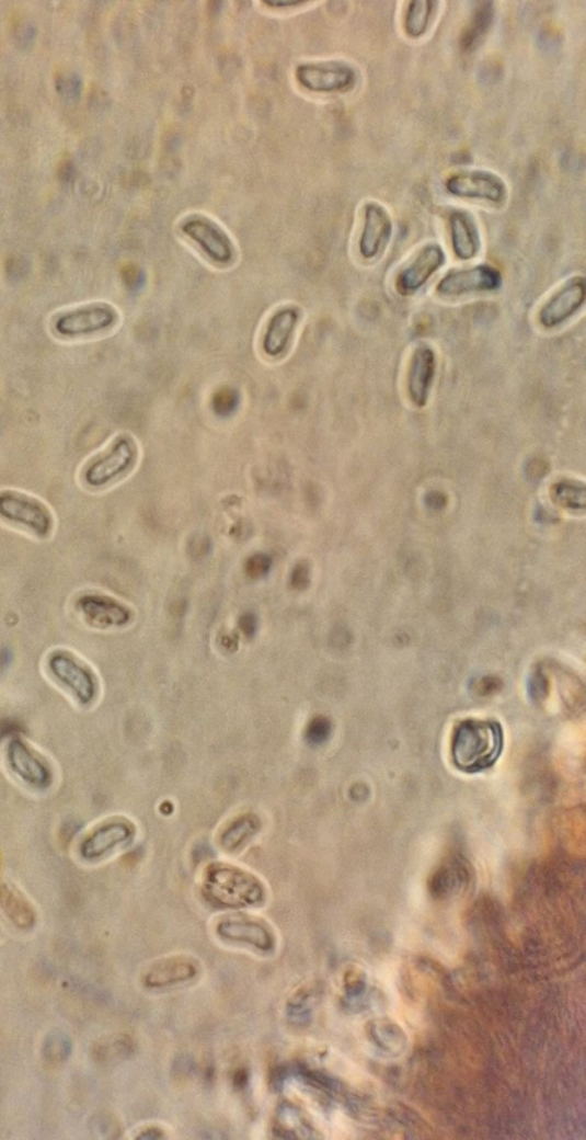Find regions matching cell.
I'll use <instances>...</instances> for the list:
<instances>
[{
  "mask_svg": "<svg viewBox=\"0 0 586 1140\" xmlns=\"http://www.w3.org/2000/svg\"><path fill=\"white\" fill-rule=\"evenodd\" d=\"M43 670L69 702L80 709H91L100 696V681L92 665L67 647H55L43 660Z\"/></svg>",
  "mask_w": 586,
  "mask_h": 1140,
  "instance_id": "cell-1",
  "label": "cell"
},
{
  "mask_svg": "<svg viewBox=\"0 0 586 1140\" xmlns=\"http://www.w3.org/2000/svg\"><path fill=\"white\" fill-rule=\"evenodd\" d=\"M504 736L495 721L468 719L457 725L451 739L453 765L466 773L492 767L502 754Z\"/></svg>",
  "mask_w": 586,
  "mask_h": 1140,
  "instance_id": "cell-2",
  "label": "cell"
},
{
  "mask_svg": "<svg viewBox=\"0 0 586 1140\" xmlns=\"http://www.w3.org/2000/svg\"><path fill=\"white\" fill-rule=\"evenodd\" d=\"M5 771L22 788L37 795L53 791L58 783L56 764L27 738L13 736L2 749Z\"/></svg>",
  "mask_w": 586,
  "mask_h": 1140,
  "instance_id": "cell-3",
  "label": "cell"
},
{
  "mask_svg": "<svg viewBox=\"0 0 586 1140\" xmlns=\"http://www.w3.org/2000/svg\"><path fill=\"white\" fill-rule=\"evenodd\" d=\"M0 524L45 542L57 529L56 514L44 500L16 488H0Z\"/></svg>",
  "mask_w": 586,
  "mask_h": 1140,
  "instance_id": "cell-4",
  "label": "cell"
},
{
  "mask_svg": "<svg viewBox=\"0 0 586 1140\" xmlns=\"http://www.w3.org/2000/svg\"><path fill=\"white\" fill-rule=\"evenodd\" d=\"M138 452L136 438L131 434H117L105 449L83 464L79 475L82 487L91 491L108 487L133 468Z\"/></svg>",
  "mask_w": 586,
  "mask_h": 1140,
  "instance_id": "cell-5",
  "label": "cell"
},
{
  "mask_svg": "<svg viewBox=\"0 0 586 1140\" xmlns=\"http://www.w3.org/2000/svg\"><path fill=\"white\" fill-rule=\"evenodd\" d=\"M120 320L118 309L107 301L78 305L57 314L50 328L66 340H78L115 328Z\"/></svg>",
  "mask_w": 586,
  "mask_h": 1140,
  "instance_id": "cell-6",
  "label": "cell"
},
{
  "mask_svg": "<svg viewBox=\"0 0 586 1140\" xmlns=\"http://www.w3.org/2000/svg\"><path fill=\"white\" fill-rule=\"evenodd\" d=\"M206 888L212 901L232 909L256 905L265 899L260 879L232 867H214L208 874Z\"/></svg>",
  "mask_w": 586,
  "mask_h": 1140,
  "instance_id": "cell-7",
  "label": "cell"
},
{
  "mask_svg": "<svg viewBox=\"0 0 586 1140\" xmlns=\"http://www.w3.org/2000/svg\"><path fill=\"white\" fill-rule=\"evenodd\" d=\"M135 836L134 825L122 818L101 821L87 831L76 843L74 855L82 864H97L117 848L129 844Z\"/></svg>",
  "mask_w": 586,
  "mask_h": 1140,
  "instance_id": "cell-8",
  "label": "cell"
},
{
  "mask_svg": "<svg viewBox=\"0 0 586 1140\" xmlns=\"http://www.w3.org/2000/svg\"><path fill=\"white\" fill-rule=\"evenodd\" d=\"M71 611L83 626L97 631L122 628L133 616L129 608L111 595L91 590L74 595Z\"/></svg>",
  "mask_w": 586,
  "mask_h": 1140,
  "instance_id": "cell-9",
  "label": "cell"
},
{
  "mask_svg": "<svg viewBox=\"0 0 586 1140\" xmlns=\"http://www.w3.org/2000/svg\"><path fill=\"white\" fill-rule=\"evenodd\" d=\"M181 229L216 265L229 266L234 263L237 250L232 239L211 219L191 217L181 225Z\"/></svg>",
  "mask_w": 586,
  "mask_h": 1140,
  "instance_id": "cell-10",
  "label": "cell"
},
{
  "mask_svg": "<svg viewBox=\"0 0 586 1140\" xmlns=\"http://www.w3.org/2000/svg\"><path fill=\"white\" fill-rule=\"evenodd\" d=\"M302 312L294 304L279 306L268 317L261 337V350L268 358H281L292 343Z\"/></svg>",
  "mask_w": 586,
  "mask_h": 1140,
  "instance_id": "cell-11",
  "label": "cell"
},
{
  "mask_svg": "<svg viewBox=\"0 0 586 1140\" xmlns=\"http://www.w3.org/2000/svg\"><path fill=\"white\" fill-rule=\"evenodd\" d=\"M446 189L452 196L502 203L506 200L505 181L496 173L483 170L463 171L449 176Z\"/></svg>",
  "mask_w": 586,
  "mask_h": 1140,
  "instance_id": "cell-12",
  "label": "cell"
},
{
  "mask_svg": "<svg viewBox=\"0 0 586 1140\" xmlns=\"http://www.w3.org/2000/svg\"><path fill=\"white\" fill-rule=\"evenodd\" d=\"M501 272L491 265L452 270L438 283L437 292L444 297H461L472 293H489L502 287Z\"/></svg>",
  "mask_w": 586,
  "mask_h": 1140,
  "instance_id": "cell-13",
  "label": "cell"
},
{
  "mask_svg": "<svg viewBox=\"0 0 586 1140\" xmlns=\"http://www.w3.org/2000/svg\"><path fill=\"white\" fill-rule=\"evenodd\" d=\"M585 296L586 285L583 276L567 280L540 308L539 323L545 329L564 324L582 308Z\"/></svg>",
  "mask_w": 586,
  "mask_h": 1140,
  "instance_id": "cell-14",
  "label": "cell"
},
{
  "mask_svg": "<svg viewBox=\"0 0 586 1140\" xmlns=\"http://www.w3.org/2000/svg\"><path fill=\"white\" fill-rule=\"evenodd\" d=\"M446 263V253L437 243L424 246L399 272L397 289L401 295L412 296L420 292L428 280Z\"/></svg>",
  "mask_w": 586,
  "mask_h": 1140,
  "instance_id": "cell-15",
  "label": "cell"
},
{
  "mask_svg": "<svg viewBox=\"0 0 586 1140\" xmlns=\"http://www.w3.org/2000/svg\"><path fill=\"white\" fill-rule=\"evenodd\" d=\"M300 86L314 92L342 91L354 86L355 70L342 62L306 64L296 69Z\"/></svg>",
  "mask_w": 586,
  "mask_h": 1140,
  "instance_id": "cell-16",
  "label": "cell"
},
{
  "mask_svg": "<svg viewBox=\"0 0 586 1140\" xmlns=\"http://www.w3.org/2000/svg\"><path fill=\"white\" fill-rule=\"evenodd\" d=\"M393 229V220L387 207L377 202L368 203L359 239L361 256L371 261L383 252L391 241Z\"/></svg>",
  "mask_w": 586,
  "mask_h": 1140,
  "instance_id": "cell-17",
  "label": "cell"
},
{
  "mask_svg": "<svg viewBox=\"0 0 586 1140\" xmlns=\"http://www.w3.org/2000/svg\"><path fill=\"white\" fill-rule=\"evenodd\" d=\"M437 372V355L428 345L417 346L411 357L406 373V392L411 402L424 408L430 396Z\"/></svg>",
  "mask_w": 586,
  "mask_h": 1140,
  "instance_id": "cell-18",
  "label": "cell"
},
{
  "mask_svg": "<svg viewBox=\"0 0 586 1140\" xmlns=\"http://www.w3.org/2000/svg\"><path fill=\"white\" fill-rule=\"evenodd\" d=\"M451 248L462 262L473 261L481 249V239L473 217L463 210H456L449 217Z\"/></svg>",
  "mask_w": 586,
  "mask_h": 1140,
  "instance_id": "cell-19",
  "label": "cell"
},
{
  "mask_svg": "<svg viewBox=\"0 0 586 1140\" xmlns=\"http://www.w3.org/2000/svg\"><path fill=\"white\" fill-rule=\"evenodd\" d=\"M218 932L228 939L249 943L261 949H271L274 945V936L268 926L250 919L232 917L223 920L218 925Z\"/></svg>",
  "mask_w": 586,
  "mask_h": 1140,
  "instance_id": "cell-20",
  "label": "cell"
},
{
  "mask_svg": "<svg viewBox=\"0 0 586 1140\" xmlns=\"http://www.w3.org/2000/svg\"><path fill=\"white\" fill-rule=\"evenodd\" d=\"M0 910L19 928L28 930L35 925L36 912L27 897L14 885H0Z\"/></svg>",
  "mask_w": 586,
  "mask_h": 1140,
  "instance_id": "cell-21",
  "label": "cell"
},
{
  "mask_svg": "<svg viewBox=\"0 0 586 1140\" xmlns=\"http://www.w3.org/2000/svg\"><path fill=\"white\" fill-rule=\"evenodd\" d=\"M469 879L470 870L467 862L451 857L432 875L430 891L438 898H445L464 888L469 884Z\"/></svg>",
  "mask_w": 586,
  "mask_h": 1140,
  "instance_id": "cell-22",
  "label": "cell"
},
{
  "mask_svg": "<svg viewBox=\"0 0 586 1140\" xmlns=\"http://www.w3.org/2000/svg\"><path fill=\"white\" fill-rule=\"evenodd\" d=\"M195 974L196 967L188 958L171 957L149 969L146 983L150 988H162L166 984L189 980Z\"/></svg>",
  "mask_w": 586,
  "mask_h": 1140,
  "instance_id": "cell-23",
  "label": "cell"
},
{
  "mask_svg": "<svg viewBox=\"0 0 586 1140\" xmlns=\"http://www.w3.org/2000/svg\"><path fill=\"white\" fill-rule=\"evenodd\" d=\"M495 15L493 2H476L471 20L461 39V47L467 54L474 50L492 29Z\"/></svg>",
  "mask_w": 586,
  "mask_h": 1140,
  "instance_id": "cell-24",
  "label": "cell"
},
{
  "mask_svg": "<svg viewBox=\"0 0 586 1140\" xmlns=\"http://www.w3.org/2000/svg\"><path fill=\"white\" fill-rule=\"evenodd\" d=\"M436 3L430 2V0H414V2H411L404 16V31L407 36L420 38L426 34Z\"/></svg>",
  "mask_w": 586,
  "mask_h": 1140,
  "instance_id": "cell-25",
  "label": "cell"
},
{
  "mask_svg": "<svg viewBox=\"0 0 586 1140\" xmlns=\"http://www.w3.org/2000/svg\"><path fill=\"white\" fill-rule=\"evenodd\" d=\"M260 825V820L256 817L245 816L239 818L223 833L221 837L222 847L228 851L241 847L250 837L257 833Z\"/></svg>",
  "mask_w": 586,
  "mask_h": 1140,
  "instance_id": "cell-26",
  "label": "cell"
},
{
  "mask_svg": "<svg viewBox=\"0 0 586 1140\" xmlns=\"http://www.w3.org/2000/svg\"><path fill=\"white\" fill-rule=\"evenodd\" d=\"M331 731L333 727L328 718L315 717L306 729V740L313 745H321L329 740Z\"/></svg>",
  "mask_w": 586,
  "mask_h": 1140,
  "instance_id": "cell-27",
  "label": "cell"
},
{
  "mask_svg": "<svg viewBox=\"0 0 586 1140\" xmlns=\"http://www.w3.org/2000/svg\"><path fill=\"white\" fill-rule=\"evenodd\" d=\"M555 498L568 508H578V500L584 502V487H578L576 482L570 481L559 483L555 488Z\"/></svg>",
  "mask_w": 586,
  "mask_h": 1140,
  "instance_id": "cell-28",
  "label": "cell"
},
{
  "mask_svg": "<svg viewBox=\"0 0 586 1140\" xmlns=\"http://www.w3.org/2000/svg\"><path fill=\"white\" fill-rule=\"evenodd\" d=\"M57 90L67 99L79 98L82 91V81L79 76L65 73L57 81Z\"/></svg>",
  "mask_w": 586,
  "mask_h": 1140,
  "instance_id": "cell-29",
  "label": "cell"
},
{
  "mask_svg": "<svg viewBox=\"0 0 586 1140\" xmlns=\"http://www.w3.org/2000/svg\"><path fill=\"white\" fill-rule=\"evenodd\" d=\"M272 566V560L266 555H254L251 557L245 566L246 573L252 579H261L268 574Z\"/></svg>",
  "mask_w": 586,
  "mask_h": 1140,
  "instance_id": "cell-30",
  "label": "cell"
},
{
  "mask_svg": "<svg viewBox=\"0 0 586 1140\" xmlns=\"http://www.w3.org/2000/svg\"><path fill=\"white\" fill-rule=\"evenodd\" d=\"M310 583V567L306 562H299L292 572L291 584L295 589L303 590Z\"/></svg>",
  "mask_w": 586,
  "mask_h": 1140,
  "instance_id": "cell-31",
  "label": "cell"
},
{
  "mask_svg": "<svg viewBox=\"0 0 586 1140\" xmlns=\"http://www.w3.org/2000/svg\"><path fill=\"white\" fill-rule=\"evenodd\" d=\"M240 627L245 636L251 637L257 630V618L252 614H245L240 619Z\"/></svg>",
  "mask_w": 586,
  "mask_h": 1140,
  "instance_id": "cell-32",
  "label": "cell"
},
{
  "mask_svg": "<svg viewBox=\"0 0 586 1140\" xmlns=\"http://www.w3.org/2000/svg\"><path fill=\"white\" fill-rule=\"evenodd\" d=\"M501 682L495 679H483L478 686V691L481 695L494 694L501 688Z\"/></svg>",
  "mask_w": 586,
  "mask_h": 1140,
  "instance_id": "cell-33",
  "label": "cell"
},
{
  "mask_svg": "<svg viewBox=\"0 0 586 1140\" xmlns=\"http://www.w3.org/2000/svg\"><path fill=\"white\" fill-rule=\"evenodd\" d=\"M547 693L548 686L545 680H543L541 676H538L537 679L531 681V695L533 698H544Z\"/></svg>",
  "mask_w": 586,
  "mask_h": 1140,
  "instance_id": "cell-34",
  "label": "cell"
},
{
  "mask_svg": "<svg viewBox=\"0 0 586 1140\" xmlns=\"http://www.w3.org/2000/svg\"><path fill=\"white\" fill-rule=\"evenodd\" d=\"M265 3L272 8H289L306 2H300V0H265Z\"/></svg>",
  "mask_w": 586,
  "mask_h": 1140,
  "instance_id": "cell-35",
  "label": "cell"
}]
</instances>
